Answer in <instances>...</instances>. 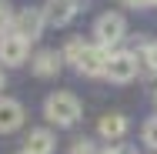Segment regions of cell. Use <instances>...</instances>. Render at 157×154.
<instances>
[{"instance_id":"obj_1","label":"cell","mask_w":157,"mask_h":154,"mask_svg":"<svg viewBox=\"0 0 157 154\" xmlns=\"http://www.w3.org/2000/svg\"><path fill=\"white\" fill-rule=\"evenodd\" d=\"M44 117L50 124H57V127H70V124H77V117H80V101L74 94H67V91L50 94L44 101Z\"/></svg>"},{"instance_id":"obj_2","label":"cell","mask_w":157,"mask_h":154,"mask_svg":"<svg viewBox=\"0 0 157 154\" xmlns=\"http://www.w3.org/2000/svg\"><path fill=\"white\" fill-rule=\"evenodd\" d=\"M124 34H127V20L121 17V14H104V17H97V24H94V37H97V44L100 47H114V44H121L124 40Z\"/></svg>"},{"instance_id":"obj_3","label":"cell","mask_w":157,"mask_h":154,"mask_svg":"<svg viewBox=\"0 0 157 154\" xmlns=\"http://www.w3.org/2000/svg\"><path fill=\"white\" fill-rule=\"evenodd\" d=\"M137 54H127V50H121V54H110L107 57V70H104V77H110L114 84H127V81H134L137 77Z\"/></svg>"},{"instance_id":"obj_4","label":"cell","mask_w":157,"mask_h":154,"mask_svg":"<svg viewBox=\"0 0 157 154\" xmlns=\"http://www.w3.org/2000/svg\"><path fill=\"white\" fill-rule=\"evenodd\" d=\"M44 24H47V20H44V10H30V7H27V10H17V14H13V27H10V30L30 44V40H37V37L44 34Z\"/></svg>"},{"instance_id":"obj_5","label":"cell","mask_w":157,"mask_h":154,"mask_svg":"<svg viewBox=\"0 0 157 154\" xmlns=\"http://www.w3.org/2000/svg\"><path fill=\"white\" fill-rule=\"evenodd\" d=\"M107 47H100V44H87L84 50H80V57H77V70L80 74H87V77H104V70H107Z\"/></svg>"},{"instance_id":"obj_6","label":"cell","mask_w":157,"mask_h":154,"mask_svg":"<svg viewBox=\"0 0 157 154\" xmlns=\"http://www.w3.org/2000/svg\"><path fill=\"white\" fill-rule=\"evenodd\" d=\"M27 54H30V44L24 40V37H17L13 30L0 34V64H7V67H17V64L27 61Z\"/></svg>"},{"instance_id":"obj_7","label":"cell","mask_w":157,"mask_h":154,"mask_svg":"<svg viewBox=\"0 0 157 154\" xmlns=\"http://www.w3.org/2000/svg\"><path fill=\"white\" fill-rule=\"evenodd\" d=\"M77 0H47V7H44V20L47 24H54V27H67L74 17H77Z\"/></svg>"},{"instance_id":"obj_8","label":"cell","mask_w":157,"mask_h":154,"mask_svg":"<svg viewBox=\"0 0 157 154\" xmlns=\"http://www.w3.org/2000/svg\"><path fill=\"white\" fill-rule=\"evenodd\" d=\"M24 124V107L10 97H0V134H10Z\"/></svg>"},{"instance_id":"obj_9","label":"cell","mask_w":157,"mask_h":154,"mask_svg":"<svg viewBox=\"0 0 157 154\" xmlns=\"http://www.w3.org/2000/svg\"><path fill=\"white\" fill-rule=\"evenodd\" d=\"M24 151H27V154H54V134H50L47 127L30 131L27 141H24Z\"/></svg>"},{"instance_id":"obj_10","label":"cell","mask_w":157,"mask_h":154,"mask_svg":"<svg viewBox=\"0 0 157 154\" xmlns=\"http://www.w3.org/2000/svg\"><path fill=\"white\" fill-rule=\"evenodd\" d=\"M60 61H63V54H57V50H40L30 67H33L37 77H54V74L60 70Z\"/></svg>"},{"instance_id":"obj_11","label":"cell","mask_w":157,"mask_h":154,"mask_svg":"<svg viewBox=\"0 0 157 154\" xmlns=\"http://www.w3.org/2000/svg\"><path fill=\"white\" fill-rule=\"evenodd\" d=\"M97 131H100V137L117 141V137H124V134H127V117H124V114H104L100 124H97Z\"/></svg>"},{"instance_id":"obj_12","label":"cell","mask_w":157,"mask_h":154,"mask_svg":"<svg viewBox=\"0 0 157 154\" xmlns=\"http://www.w3.org/2000/svg\"><path fill=\"white\" fill-rule=\"evenodd\" d=\"M84 47H87V44H84L80 37H70V40H67V50H63V57H67L70 64H77V57H80V50H84Z\"/></svg>"},{"instance_id":"obj_13","label":"cell","mask_w":157,"mask_h":154,"mask_svg":"<svg viewBox=\"0 0 157 154\" xmlns=\"http://www.w3.org/2000/svg\"><path fill=\"white\" fill-rule=\"evenodd\" d=\"M10 27H13V7L0 0V34H7Z\"/></svg>"},{"instance_id":"obj_14","label":"cell","mask_w":157,"mask_h":154,"mask_svg":"<svg viewBox=\"0 0 157 154\" xmlns=\"http://www.w3.org/2000/svg\"><path fill=\"white\" fill-rule=\"evenodd\" d=\"M144 144L157 151V117H151V121L144 124Z\"/></svg>"},{"instance_id":"obj_15","label":"cell","mask_w":157,"mask_h":154,"mask_svg":"<svg viewBox=\"0 0 157 154\" xmlns=\"http://www.w3.org/2000/svg\"><path fill=\"white\" fill-rule=\"evenodd\" d=\"M74 154H94V144L87 137H80V141H74Z\"/></svg>"},{"instance_id":"obj_16","label":"cell","mask_w":157,"mask_h":154,"mask_svg":"<svg viewBox=\"0 0 157 154\" xmlns=\"http://www.w3.org/2000/svg\"><path fill=\"white\" fill-rule=\"evenodd\" d=\"M104 154H137V151H134L130 144H114V148H107Z\"/></svg>"},{"instance_id":"obj_17","label":"cell","mask_w":157,"mask_h":154,"mask_svg":"<svg viewBox=\"0 0 157 154\" xmlns=\"http://www.w3.org/2000/svg\"><path fill=\"white\" fill-rule=\"evenodd\" d=\"M121 3H127V7H147L151 0H121Z\"/></svg>"},{"instance_id":"obj_18","label":"cell","mask_w":157,"mask_h":154,"mask_svg":"<svg viewBox=\"0 0 157 154\" xmlns=\"http://www.w3.org/2000/svg\"><path fill=\"white\" fill-rule=\"evenodd\" d=\"M0 91H3V70H0Z\"/></svg>"},{"instance_id":"obj_19","label":"cell","mask_w":157,"mask_h":154,"mask_svg":"<svg viewBox=\"0 0 157 154\" xmlns=\"http://www.w3.org/2000/svg\"><path fill=\"white\" fill-rule=\"evenodd\" d=\"M151 3H157V0H151Z\"/></svg>"},{"instance_id":"obj_20","label":"cell","mask_w":157,"mask_h":154,"mask_svg":"<svg viewBox=\"0 0 157 154\" xmlns=\"http://www.w3.org/2000/svg\"><path fill=\"white\" fill-rule=\"evenodd\" d=\"M20 154H27V151H20Z\"/></svg>"},{"instance_id":"obj_21","label":"cell","mask_w":157,"mask_h":154,"mask_svg":"<svg viewBox=\"0 0 157 154\" xmlns=\"http://www.w3.org/2000/svg\"><path fill=\"white\" fill-rule=\"evenodd\" d=\"M154 101H157V94H154Z\"/></svg>"}]
</instances>
